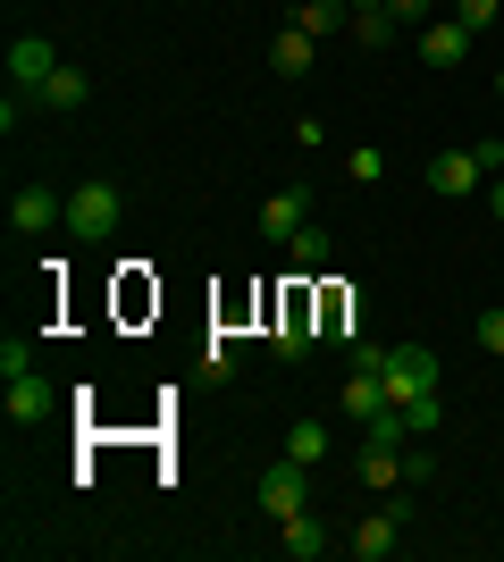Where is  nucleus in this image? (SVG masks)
I'll return each mask as SVG.
<instances>
[{
  "label": "nucleus",
  "instance_id": "nucleus-29",
  "mask_svg": "<svg viewBox=\"0 0 504 562\" xmlns=\"http://www.w3.org/2000/svg\"><path fill=\"white\" fill-rule=\"evenodd\" d=\"M345 9H354V18H361V9H379V0H345Z\"/></svg>",
  "mask_w": 504,
  "mask_h": 562
},
{
  "label": "nucleus",
  "instance_id": "nucleus-16",
  "mask_svg": "<svg viewBox=\"0 0 504 562\" xmlns=\"http://www.w3.org/2000/svg\"><path fill=\"white\" fill-rule=\"evenodd\" d=\"M85 101H93V85H85V68H59L43 85V93H34V110H51V117H76L85 110Z\"/></svg>",
  "mask_w": 504,
  "mask_h": 562
},
{
  "label": "nucleus",
  "instance_id": "nucleus-3",
  "mask_svg": "<svg viewBox=\"0 0 504 562\" xmlns=\"http://www.w3.org/2000/svg\"><path fill=\"white\" fill-rule=\"evenodd\" d=\"M404 529H412V487H387V504L370 520H354V538H345V554L354 562H387L404 554Z\"/></svg>",
  "mask_w": 504,
  "mask_h": 562
},
{
  "label": "nucleus",
  "instance_id": "nucleus-23",
  "mask_svg": "<svg viewBox=\"0 0 504 562\" xmlns=\"http://www.w3.org/2000/svg\"><path fill=\"white\" fill-rule=\"evenodd\" d=\"M379 9H387V18H395V25H404V34H421V25H429V9H437V0H379Z\"/></svg>",
  "mask_w": 504,
  "mask_h": 562
},
{
  "label": "nucleus",
  "instance_id": "nucleus-28",
  "mask_svg": "<svg viewBox=\"0 0 504 562\" xmlns=\"http://www.w3.org/2000/svg\"><path fill=\"white\" fill-rule=\"evenodd\" d=\"M488 211H496V218H504V177H488Z\"/></svg>",
  "mask_w": 504,
  "mask_h": 562
},
{
  "label": "nucleus",
  "instance_id": "nucleus-5",
  "mask_svg": "<svg viewBox=\"0 0 504 562\" xmlns=\"http://www.w3.org/2000/svg\"><path fill=\"white\" fill-rule=\"evenodd\" d=\"M51 76H59V50H51V34H18V43H9V93H43Z\"/></svg>",
  "mask_w": 504,
  "mask_h": 562
},
{
  "label": "nucleus",
  "instance_id": "nucleus-30",
  "mask_svg": "<svg viewBox=\"0 0 504 562\" xmlns=\"http://www.w3.org/2000/svg\"><path fill=\"white\" fill-rule=\"evenodd\" d=\"M496 101H504V68H496Z\"/></svg>",
  "mask_w": 504,
  "mask_h": 562
},
{
  "label": "nucleus",
  "instance_id": "nucleus-17",
  "mask_svg": "<svg viewBox=\"0 0 504 562\" xmlns=\"http://www.w3.org/2000/svg\"><path fill=\"white\" fill-rule=\"evenodd\" d=\"M294 25H303L312 43H328V34H354V9H345V0H303V9H294Z\"/></svg>",
  "mask_w": 504,
  "mask_h": 562
},
{
  "label": "nucleus",
  "instance_id": "nucleus-11",
  "mask_svg": "<svg viewBox=\"0 0 504 562\" xmlns=\"http://www.w3.org/2000/svg\"><path fill=\"white\" fill-rule=\"evenodd\" d=\"M354 479H361V487H412V479H404V446H379V437H361Z\"/></svg>",
  "mask_w": 504,
  "mask_h": 562
},
{
  "label": "nucleus",
  "instance_id": "nucleus-27",
  "mask_svg": "<svg viewBox=\"0 0 504 562\" xmlns=\"http://www.w3.org/2000/svg\"><path fill=\"white\" fill-rule=\"evenodd\" d=\"M471 151H480V168H488V177H504V135H480Z\"/></svg>",
  "mask_w": 504,
  "mask_h": 562
},
{
  "label": "nucleus",
  "instance_id": "nucleus-24",
  "mask_svg": "<svg viewBox=\"0 0 504 562\" xmlns=\"http://www.w3.org/2000/svg\"><path fill=\"white\" fill-rule=\"evenodd\" d=\"M34 370V345H25V336H9V345H0V378H25Z\"/></svg>",
  "mask_w": 504,
  "mask_h": 562
},
{
  "label": "nucleus",
  "instance_id": "nucleus-13",
  "mask_svg": "<svg viewBox=\"0 0 504 562\" xmlns=\"http://www.w3.org/2000/svg\"><path fill=\"white\" fill-rule=\"evenodd\" d=\"M269 345L287 352V361H303V352L320 345V328H312V303H303V294H294V303L278 311V328H269Z\"/></svg>",
  "mask_w": 504,
  "mask_h": 562
},
{
  "label": "nucleus",
  "instance_id": "nucleus-2",
  "mask_svg": "<svg viewBox=\"0 0 504 562\" xmlns=\"http://www.w3.org/2000/svg\"><path fill=\"white\" fill-rule=\"evenodd\" d=\"M119 227H126V193L110 186V177H85V186L68 193V235L76 244H110Z\"/></svg>",
  "mask_w": 504,
  "mask_h": 562
},
{
  "label": "nucleus",
  "instance_id": "nucleus-10",
  "mask_svg": "<svg viewBox=\"0 0 504 562\" xmlns=\"http://www.w3.org/2000/svg\"><path fill=\"white\" fill-rule=\"evenodd\" d=\"M471 43H480V34H471V25H455V18H429V25H421V59H429V68H462V59H471Z\"/></svg>",
  "mask_w": 504,
  "mask_h": 562
},
{
  "label": "nucleus",
  "instance_id": "nucleus-18",
  "mask_svg": "<svg viewBox=\"0 0 504 562\" xmlns=\"http://www.w3.org/2000/svg\"><path fill=\"white\" fill-rule=\"evenodd\" d=\"M328 446H336V437H328V420H294V428H287V453H294L303 470H312V462H328Z\"/></svg>",
  "mask_w": 504,
  "mask_h": 562
},
{
  "label": "nucleus",
  "instance_id": "nucleus-7",
  "mask_svg": "<svg viewBox=\"0 0 504 562\" xmlns=\"http://www.w3.org/2000/svg\"><path fill=\"white\" fill-rule=\"evenodd\" d=\"M43 227H68V193L18 186V193H9V235H43Z\"/></svg>",
  "mask_w": 504,
  "mask_h": 562
},
{
  "label": "nucleus",
  "instance_id": "nucleus-15",
  "mask_svg": "<svg viewBox=\"0 0 504 562\" xmlns=\"http://www.w3.org/2000/svg\"><path fill=\"white\" fill-rule=\"evenodd\" d=\"M336 403H345V420H379L387 412V378L379 370H345V395Z\"/></svg>",
  "mask_w": 504,
  "mask_h": 562
},
{
  "label": "nucleus",
  "instance_id": "nucleus-8",
  "mask_svg": "<svg viewBox=\"0 0 504 562\" xmlns=\"http://www.w3.org/2000/svg\"><path fill=\"white\" fill-rule=\"evenodd\" d=\"M278 546H287V562H320V554H336V529L320 513H294V520H278Z\"/></svg>",
  "mask_w": 504,
  "mask_h": 562
},
{
  "label": "nucleus",
  "instance_id": "nucleus-19",
  "mask_svg": "<svg viewBox=\"0 0 504 562\" xmlns=\"http://www.w3.org/2000/svg\"><path fill=\"white\" fill-rule=\"evenodd\" d=\"M287 260H294V269H328V260H336V235L328 227H294Z\"/></svg>",
  "mask_w": 504,
  "mask_h": 562
},
{
  "label": "nucleus",
  "instance_id": "nucleus-9",
  "mask_svg": "<svg viewBox=\"0 0 504 562\" xmlns=\"http://www.w3.org/2000/svg\"><path fill=\"white\" fill-rule=\"evenodd\" d=\"M294 227H312V193H303V186H278L261 202V235H269V244H294Z\"/></svg>",
  "mask_w": 504,
  "mask_h": 562
},
{
  "label": "nucleus",
  "instance_id": "nucleus-12",
  "mask_svg": "<svg viewBox=\"0 0 504 562\" xmlns=\"http://www.w3.org/2000/svg\"><path fill=\"white\" fill-rule=\"evenodd\" d=\"M51 403H59V386H51L43 370H25V378H9V420H18V428L51 420Z\"/></svg>",
  "mask_w": 504,
  "mask_h": 562
},
{
  "label": "nucleus",
  "instance_id": "nucleus-6",
  "mask_svg": "<svg viewBox=\"0 0 504 562\" xmlns=\"http://www.w3.org/2000/svg\"><path fill=\"white\" fill-rule=\"evenodd\" d=\"M261 513H269V520H294V513H312V470L294 462V453H287L278 470H261Z\"/></svg>",
  "mask_w": 504,
  "mask_h": 562
},
{
  "label": "nucleus",
  "instance_id": "nucleus-21",
  "mask_svg": "<svg viewBox=\"0 0 504 562\" xmlns=\"http://www.w3.org/2000/svg\"><path fill=\"white\" fill-rule=\"evenodd\" d=\"M446 18H455V25H471V34H488V25L504 18V0H455V9H446Z\"/></svg>",
  "mask_w": 504,
  "mask_h": 562
},
{
  "label": "nucleus",
  "instance_id": "nucleus-4",
  "mask_svg": "<svg viewBox=\"0 0 504 562\" xmlns=\"http://www.w3.org/2000/svg\"><path fill=\"white\" fill-rule=\"evenodd\" d=\"M429 193L437 202H471V193H488V168L471 143H455V151H429Z\"/></svg>",
  "mask_w": 504,
  "mask_h": 562
},
{
  "label": "nucleus",
  "instance_id": "nucleus-22",
  "mask_svg": "<svg viewBox=\"0 0 504 562\" xmlns=\"http://www.w3.org/2000/svg\"><path fill=\"white\" fill-rule=\"evenodd\" d=\"M345 177H354V186H379V177H387V151H379V143H361L354 160H345Z\"/></svg>",
  "mask_w": 504,
  "mask_h": 562
},
{
  "label": "nucleus",
  "instance_id": "nucleus-20",
  "mask_svg": "<svg viewBox=\"0 0 504 562\" xmlns=\"http://www.w3.org/2000/svg\"><path fill=\"white\" fill-rule=\"evenodd\" d=\"M395 34H404V25L387 18V9H361V18H354V43H361V50H387Z\"/></svg>",
  "mask_w": 504,
  "mask_h": 562
},
{
  "label": "nucleus",
  "instance_id": "nucleus-1",
  "mask_svg": "<svg viewBox=\"0 0 504 562\" xmlns=\"http://www.w3.org/2000/svg\"><path fill=\"white\" fill-rule=\"evenodd\" d=\"M354 370H379L387 403H404V412L437 395V352L429 345H354Z\"/></svg>",
  "mask_w": 504,
  "mask_h": 562
},
{
  "label": "nucleus",
  "instance_id": "nucleus-26",
  "mask_svg": "<svg viewBox=\"0 0 504 562\" xmlns=\"http://www.w3.org/2000/svg\"><path fill=\"white\" fill-rule=\"evenodd\" d=\"M480 345H488V352H504V303H488V311H480Z\"/></svg>",
  "mask_w": 504,
  "mask_h": 562
},
{
  "label": "nucleus",
  "instance_id": "nucleus-25",
  "mask_svg": "<svg viewBox=\"0 0 504 562\" xmlns=\"http://www.w3.org/2000/svg\"><path fill=\"white\" fill-rule=\"evenodd\" d=\"M202 370H211V378H236V345H227V336H211V352H202Z\"/></svg>",
  "mask_w": 504,
  "mask_h": 562
},
{
  "label": "nucleus",
  "instance_id": "nucleus-14",
  "mask_svg": "<svg viewBox=\"0 0 504 562\" xmlns=\"http://www.w3.org/2000/svg\"><path fill=\"white\" fill-rule=\"evenodd\" d=\"M312 50H320V43H312V34H303V25L287 18V25H278V43H269V68H278V76L294 85V76H312Z\"/></svg>",
  "mask_w": 504,
  "mask_h": 562
}]
</instances>
